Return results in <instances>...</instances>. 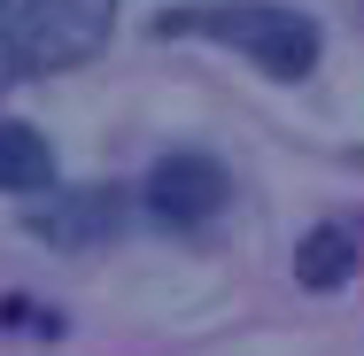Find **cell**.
I'll list each match as a JSON object with an SVG mask.
<instances>
[{"mask_svg":"<svg viewBox=\"0 0 364 356\" xmlns=\"http://www.w3.org/2000/svg\"><path fill=\"white\" fill-rule=\"evenodd\" d=\"M163 39H218V47H240L256 70L272 77H310L318 70V23L287 8V0H186V8H163L155 16Z\"/></svg>","mask_w":364,"mask_h":356,"instance_id":"1","label":"cell"},{"mask_svg":"<svg viewBox=\"0 0 364 356\" xmlns=\"http://www.w3.org/2000/svg\"><path fill=\"white\" fill-rule=\"evenodd\" d=\"M357 264H364V225H349V217L318 225V232L294 248V279L310 286V294H326V286L357 279Z\"/></svg>","mask_w":364,"mask_h":356,"instance_id":"5","label":"cell"},{"mask_svg":"<svg viewBox=\"0 0 364 356\" xmlns=\"http://www.w3.org/2000/svg\"><path fill=\"white\" fill-rule=\"evenodd\" d=\"M23 225H31L39 240H55V248H85V240H101V232H117V225H124V202H117L109 186H70V194L39 202Z\"/></svg>","mask_w":364,"mask_h":356,"instance_id":"4","label":"cell"},{"mask_svg":"<svg viewBox=\"0 0 364 356\" xmlns=\"http://www.w3.org/2000/svg\"><path fill=\"white\" fill-rule=\"evenodd\" d=\"M225 194H232V178H225L210 155H163L147 171V210L163 217V225H210L225 210Z\"/></svg>","mask_w":364,"mask_h":356,"instance_id":"3","label":"cell"},{"mask_svg":"<svg viewBox=\"0 0 364 356\" xmlns=\"http://www.w3.org/2000/svg\"><path fill=\"white\" fill-rule=\"evenodd\" d=\"M109 31H117V0H0V93L93 63Z\"/></svg>","mask_w":364,"mask_h":356,"instance_id":"2","label":"cell"},{"mask_svg":"<svg viewBox=\"0 0 364 356\" xmlns=\"http://www.w3.org/2000/svg\"><path fill=\"white\" fill-rule=\"evenodd\" d=\"M55 178V147L31 124H0V194H39Z\"/></svg>","mask_w":364,"mask_h":356,"instance_id":"6","label":"cell"}]
</instances>
